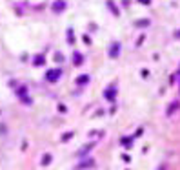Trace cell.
<instances>
[{
  "label": "cell",
  "mask_w": 180,
  "mask_h": 170,
  "mask_svg": "<svg viewBox=\"0 0 180 170\" xmlns=\"http://www.w3.org/2000/svg\"><path fill=\"white\" fill-rule=\"evenodd\" d=\"M60 7H62V2H57L55 4V9H57V11H60Z\"/></svg>",
  "instance_id": "6da1fadb"
}]
</instances>
